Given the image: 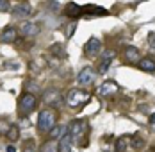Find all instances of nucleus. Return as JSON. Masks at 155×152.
<instances>
[{"label":"nucleus","mask_w":155,"mask_h":152,"mask_svg":"<svg viewBox=\"0 0 155 152\" xmlns=\"http://www.w3.org/2000/svg\"><path fill=\"white\" fill-rule=\"evenodd\" d=\"M55 113L52 109H43L38 116V129L39 133H50L55 125Z\"/></svg>","instance_id":"f257e3e1"},{"label":"nucleus","mask_w":155,"mask_h":152,"mask_svg":"<svg viewBox=\"0 0 155 152\" xmlns=\"http://www.w3.org/2000/svg\"><path fill=\"white\" fill-rule=\"evenodd\" d=\"M91 98V95L84 90H71L66 95V104L70 107H78L82 104H86L87 100Z\"/></svg>","instance_id":"f03ea898"},{"label":"nucleus","mask_w":155,"mask_h":152,"mask_svg":"<svg viewBox=\"0 0 155 152\" xmlns=\"http://www.w3.org/2000/svg\"><path fill=\"white\" fill-rule=\"evenodd\" d=\"M36 104H38V100H36V97H34L32 93H25V95H21V97H20V102H18L20 115H23V116L31 115L32 111L36 109Z\"/></svg>","instance_id":"7ed1b4c3"},{"label":"nucleus","mask_w":155,"mask_h":152,"mask_svg":"<svg viewBox=\"0 0 155 152\" xmlns=\"http://www.w3.org/2000/svg\"><path fill=\"white\" fill-rule=\"evenodd\" d=\"M43 102L48 104V106H52V107H59L62 104V97L55 88H48L43 93Z\"/></svg>","instance_id":"20e7f679"},{"label":"nucleus","mask_w":155,"mask_h":152,"mask_svg":"<svg viewBox=\"0 0 155 152\" xmlns=\"http://www.w3.org/2000/svg\"><path fill=\"white\" fill-rule=\"evenodd\" d=\"M100 52H102V41H100L98 38L87 40V43L84 45V54L89 56V57H96Z\"/></svg>","instance_id":"39448f33"},{"label":"nucleus","mask_w":155,"mask_h":152,"mask_svg":"<svg viewBox=\"0 0 155 152\" xmlns=\"http://www.w3.org/2000/svg\"><path fill=\"white\" fill-rule=\"evenodd\" d=\"M13 16L16 18H25V16H31L32 13V5L29 2H20V4H15L13 9H11Z\"/></svg>","instance_id":"423d86ee"},{"label":"nucleus","mask_w":155,"mask_h":152,"mask_svg":"<svg viewBox=\"0 0 155 152\" xmlns=\"http://www.w3.org/2000/svg\"><path fill=\"white\" fill-rule=\"evenodd\" d=\"M94 77H96L94 70L91 68V66H86V68H82V70H80V74H78L77 81H78V84H84V86H87V84H91V82L94 81Z\"/></svg>","instance_id":"0eeeda50"},{"label":"nucleus","mask_w":155,"mask_h":152,"mask_svg":"<svg viewBox=\"0 0 155 152\" xmlns=\"http://www.w3.org/2000/svg\"><path fill=\"white\" fill-rule=\"evenodd\" d=\"M86 127H87V123L84 120H73L70 123V127H68V133L73 136V140L78 136H82L84 134V131H86Z\"/></svg>","instance_id":"6e6552de"},{"label":"nucleus","mask_w":155,"mask_h":152,"mask_svg":"<svg viewBox=\"0 0 155 152\" xmlns=\"http://www.w3.org/2000/svg\"><path fill=\"white\" fill-rule=\"evenodd\" d=\"M112 57H114V52L112 50H105L100 57V64H98V74H105L112 63Z\"/></svg>","instance_id":"1a4fd4ad"},{"label":"nucleus","mask_w":155,"mask_h":152,"mask_svg":"<svg viewBox=\"0 0 155 152\" xmlns=\"http://www.w3.org/2000/svg\"><path fill=\"white\" fill-rule=\"evenodd\" d=\"M20 32H21L25 38H34V36L39 32V25L34 23V22H25V23L20 27Z\"/></svg>","instance_id":"9d476101"},{"label":"nucleus","mask_w":155,"mask_h":152,"mask_svg":"<svg viewBox=\"0 0 155 152\" xmlns=\"http://www.w3.org/2000/svg\"><path fill=\"white\" fill-rule=\"evenodd\" d=\"M16 40H18V30L15 27H5L2 30V34H0V41L2 43H13Z\"/></svg>","instance_id":"9b49d317"},{"label":"nucleus","mask_w":155,"mask_h":152,"mask_svg":"<svg viewBox=\"0 0 155 152\" xmlns=\"http://www.w3.org/2000/svg\"><path fill=\"white\" fill-rule=\"evenodd\" d=\"M123 56H125V61H128V63H132V64L141 61V52L136 47H127L125 52H123Z\"/></svg>","instance_id":"f8f14e48"},{"label":"nucleus","mask_w":155,"mask_h":152,"mask_svg":"<svg viewBox=\"0 0 155 152\" xmlns=\"http://www.w3.org/2000/svg\"><path fill=\"white\" fill-rule=\"evenodd\" d=\"M116 91H118V84H116L114 81H105V82L100 86L98 93H100L102 97H109V95H114Z\"/></svg>","instance_id":"ddd939ff"},{"label":"nucleus","mask_w":155,"mask_h":152,"mask_svg":"<svg viewBox=\"0 0 155 152\" xmlns=\"http://www.w3.org/2000/svg\"><path fill=\"white\" fill-rule=\"evenodd\" d=\"M82 15H86V16L107 15V9H104V7H96V5H86V7H82Z\"/></svg>","instance_id":"4468645a"},{"label":"nucleus","mask_w":155,"mask_h":152,"mask_svg":"<svg viewBox=\"0 0 155 152\" xmlns=\"http://www.w3.org/2000/svg\"><path fill=\"white\" fill-rule=\"evenodd\" d=\"M71 143H73V136H71L70 133H66V134L61 138V143H59V152H70V149H71Z\"/></svg>","instance_id":"2eb2a0df"},{"label":"nucleus","mask_w":155,"mask_h":152,"mask_svg":"<svg viewBox=\"0 0 155 152\" xmlns=\"http://www.w3.org/2000/svg\"><path fill=\"white\" fill-rule=\"evenodd\" d=\"M139 68L141 70H144V72H148V74H153L155 72V59L152 57H144V59L139 61Z\"/></svg>","instance_id":"dca6fc26"},{"label":"nucleus","mask_w":155,"mask_h":152,"mask_svg":"<svg viewBox=\"0 0 155 152\" xmlns=\"http://www.w3.org/2000/svg\"><path fill=\"white\" fill-rule=\"evenodd\" d=\"M66 13H68V16H71V18H78V16H82V7L77 5L75 2H70L68 7H66Z\"/></svg>","instance_id":"f3484780"},{"label":"nucleus","mask_w":155,"mask_h":152,"mask_svg":"<svg viewBox=\"0 0 155 152\" xmlns=\"http://www.w3.org/2000/svg\"><path fill=\"white\" fill-rule=\"evenodd\" d=\"M128 145H130V138L128 136H120L118 140H116V147H114V150L116 152H125Z\"/></svg>","instance_id":"a211bd4d"},{"label":"nucleus","mask_w":155,"mask_h":152,"mask_svg":"<svg viewBox=\"0 0 155 152\" xmlns=\"http://www.w3.org/2000/svg\"><path fill=\"white\" fill-rule=\"evenodd\" d=\"M68 131H66V127L64 125H54V129L50 131V134H52V140H59L66 134Z\"/></svg>","instance_id":"6ab92c4d"},{"label":"nucleus","mask_w":155,"mask_h":152,"mask_svg":"<svg viewBox=\"0 0 155 152\" xmlns=\"http://www.w3.org/2000/svg\"><path fill=\"white\" fill-rule=\"evenodd\" d=\"M41 152H59V145H57V141H55V140H48L47 143H43Z\"/></svg>","instance_id":"aec40b11"},{"label":"nucleus","mask_w":155,"mask_h":152,"mask_svg":"<svg viewBox=\"0 0 155 152\" xmlns=\"http://www.w3.org/2000/svg\"><path fill=\"white\" fill-rule=\"evenodd\" d=\"M50 52L55 56V59H59V57H62V56H64V48H62L61 43H54V45H52V48H50Z\"/></svg>","instance_id":"412c9836"},{"label":"nucleus","mask_w":155,"mask_h":152,"mask_svg":"<svg viewBox=\"0 0 155 152\" xmlns=\"http://www.w3.org/2000/svg\"><path fill=\"white\" fill-rule=\"evenodd\" d=\"M130 145H132V149H136V150H139L141 147L144 145V141H143V138L139 134H136V136L130 138Z\"/></svg>","instance_id":"4be33fe9"},{"label":"nucleus","mask_w":155,"mask_h":152,"mask_svg":"<svg viewBox=\"0 0 155 152\" xmlns=\"http://www.w3.org/2000/svg\"><path fill=\"white\" fill-rule=\"evenodd\" d=\"M20 138V131H18V127L13 125V127H9V131H7V140L9 141H16Z\"/></svg>","instance_id":"5701e85b"},{"label":"nucleus","mask_w":155,"mask_h":152,"mask_svg":"<svg viewBox=\"0 0 155 152\" xmlns=\"http://www.w3.org/2000/svg\"><path fill=\"white\" fill-rule=\"evenodd\" d=\"M23 152H38L36 150V143H34V140H27V141L23 143Z\"/></svg>","instance_id":"b1692460"},{"label":"nucleus","mask_w":155,"mask_h":152,"mask_svg":"<svg viewBox=\"0 0 155 152\" xmlns=\"http://www.w3.org/2000/svg\"><path fill=\"white\" fill-rule=\"evenodd\" d=\"M9 11V2L7 0H0V13H5Z\"/></svg>","instance_id":"393cba45"},{"label":"nucleus","mask_w":155,"mask_h":152,"mask_svg":"<svg viewBox=\"0 0 155 152\" xmlns=\"http://www.w3.org/2000/svg\"><path fill=\"white\" fill-rule=\"evenodd\" d=\"M148 45L152 47V48H155V32H150L148 34Z\"/></svg>","instance_id":"a878e982"},{"label":"nucleus","mask_w":155,"mask_h":152,"mask_svg":"<svg viewBox=\"0 0 155 152\" xmlns=\"http://www.w3.org/2000/svg\"><path fill=\"white\" fill-rule=\"evenodd\" d=\"M75 27H77V23L73 22V23H71V25L68 27V36H73V32H75Z\"/></svg>","instance_id":"bb28decb"},{"label":"nucleus","mask_w":155,"mask_h":152,"mask_svg":"<svg viewBox=\"0 0 155 152\" xmlns=\"http://www.w3.org/2000/svg\"><path fill=\"white\" fill-rule=\"evenodd\" d=\"M5 152H16V147H15V145H7Z\"/></svg>","instance_id":"cd10ccee"},{"label":"nucleus","mask_w":155,"mask_h":152,"mask_svg":"<svg viewBox=\"0 0 155 152\" xmlns=\"http://www.w3.org/2000/svg\"><path fill=\"white\" fill-rule=\"evenodd\" d=\"M150 125H155V113L150 115Z\"/></svg>","instance_id":"c85d7f7f"},{"label":"nucleus","mask_w":155,"mask_h":152,"mask_svg":"<svg viewBox=\"0 0 155 152\" xmlns=\"http://www.w3.org/2000/svg\"><path fill=\"white\" fill-rule=\"evenodd\" d=\"M152 152H155V150H152Z\"/></svg>","instance_id":"c756f323"}]
</instances>
